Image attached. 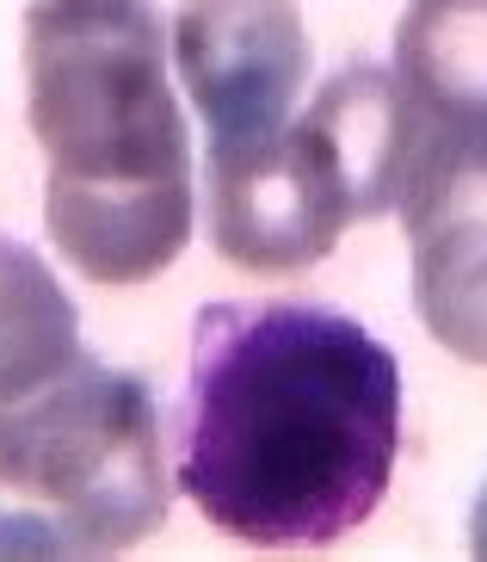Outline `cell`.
<instances>
[{
	"instance_id": "9c48e42d",
	"label": "cell",
	"mask_w": 487,
	"mask_h": 562,
	"mask_svg": "<svg viewBox=\"0 0 487 562\" xmlns=\"http://www.w3.org/2000/svg\"><path fill=\"white\" fill-rule=\"evenodd\" d=\"M469 550H475V557H487V488L475 495V513H469Z\"/></svg>"
},
{
	"instance_id": "52a82bcc",
	"label": "cell",
	"mask_w": 487,
	"mask_h": 562,
	"mask_svg": "<svg viewBox=\"0 0 487 562\" xmlns=\"http://www.w3.org/2000/svg\"><path fill=\"white\" fill-rule=\"evenodd\" d=\"M395 75L444 131H487V0H414Z\"/></svg>"
},
{
	"instance_id": "277c9868",
	"label": "cell",
	"mask_w": 487,
	"mask_h": 562,
	"mask_svg": "<svg viewBox=\"0 0 487 562\" xmlns=\"http://www.w3.org/2000/svg\"><path fill=\"white\" fill-rule=\"evenodd\" d=\"M204 186L211 241L241 272H303L358 223L340 155L309 112L260 143L204 149Z\"/></svg>"
},
{
	"instance_id": "3957f363",
	"label": "cell",
	"mask_w": 487,
	"mask_h": 562,
	"mask_svg": "<svg viewBox=\"0 0 487 562\" xmlns=\"http://www.w3.org/2000/svg\"><path fill=\"white\" fill-rule=\"evenodd\" d=\"M0 488L37 513H0L32 557H117L167 526L161 408L136 371L81 359L0 402Z\"/></svg>"
},
{
	"instance_id": "5b68a950",
	"label": "cell",
	"mask_w": 487,
	"mask_h": 562,
	"mask_svg": "<svg viewBox=\"0 0 487 562\" xmlns=\"http://www.w3.org/2000/svg\"><path fill=\"white\" fill-rule=\"evenodd\" d=\"M173 63L204 124V149H241L291 124L309 81V37L296 0H185L173 19Z\"/></svg>"
},
{
	"instance_id": "7a4b0ae2",
	"label": "cell",
	"mask_w": 487,
	"mask_h": 562,
	"mask_svg": "<svg viewBox=\"0 0 487 562\" xmlns=\"http://www.w3.org/2000/svg\"><path fill=\"white\" fill-rule=\"evenodd\" d=\"M155 0H32L25 117L49 161L44 223L81 279L143 284L192 241V131Z\"/></svg>"
},
{
	"instance_id": "8992f818",
	"label": "cell",
	"mask_w": 487,
	"mask_h": 562,
	"mask_svg": "<svg viewBox=\"0 0 487 562\" xmlns=\"http://www.w3.org/2000/svg\"><path fill=\"white\" fill-rule=\"evenodd\" d=\"M414 310L463 364H487V131H444L401 199Z\"/></svg>"
},
{
	"instance_id": "ba28073f",
	"label": "cell",
	"mask_w": 487,
	"mask_h": 562,
	"mask_svg": "<svg viewBox=\"0 0 487 562\" xmlns=\"http://www.w3.org/2000/svg\"><path fill=\"white\" fill-rule=\"evenodd\" d=\"M75 359H81V310L68 303L44 254L0 235V402L32 396Z\"/></svg>"
},
{
	"instance_id": "6da1fadb",
	"label": "cell",
	"mask_w": 487,
	"mask_h": 562,
	"mask_svg": "<svg viewBox=\"0 0 487 562\" xmlns=\"http://www.w3.org/2000/svg\"><path fill=\"white\" fill-rule=\"evenodd\" d=\"M401 364L327 303H211L173 408V482L223 538L321 550L395 482Z\"/></svg>"
}]
</instances>
